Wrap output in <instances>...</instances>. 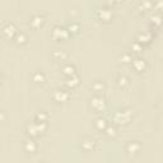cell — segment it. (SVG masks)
I'll list each match as a JSON object with an SVG mask.
<instances>
[{
  "mask_svg": "<svg viewBox=\"0 0 163 163\" xmlns=\"http://www.w3.org/2000/svg\"><path fill=\"white\" fill-rule=\"evenodd\" d=\"M2 34L5 40H10L17 34V28L13 23H5L2 28Z\"/></svg>",
  "mask_w": 163,
  "mask_h": 163,
  "instance_id": "1",
  "label": "cell"
},
{
  "mask_svg": "<svg viewBox=\"0 0 163 163\" xmlns=\"http://www.w3.org/2000/svg\"><path fill=\"white\" fill-rule=\"evenodd\" d=\"M24 147L30 148V149L27 151V153H34V152H36V149H37V145L34 144L33 140H27L26 143H24Z\"/></svg>",
  "mask_w": 163,
  "mask_h": 163,
  "instance_id": "2",
  "label": "cell"
},
{
  "mask_svg": "<svg viewBox=\"0 0 163 163\" xmlns=\"http://www.w3.org/2000/svg\"><path fill=\"white\" fill-rule=\"evenodd\" d=\"M16 41H17L18 45H24V44H27V36L24 33H18Z\"/></svg>",
  "mask_w": 163,
  "mask_h": 163,
  "instance_id": "3",
  "label": "cell"
},
{
  "mask_svg": "<svg viewBox=\"0 0 163 163\" xmlns=\"http://www.w3.org/2000/svg\"><path fill=\"white\" fill-rule=\"evenodd\" d=\"M40 20H44V18L40 17V16H36V17H33L31 19V26H34V23H37V28L40 26H42V23H40Z\"/></svg>",
  "mask_w": 163,
  "mask_h": 163,
  "instance_id": "4",
  "label": "cell"
}]
</instances>
